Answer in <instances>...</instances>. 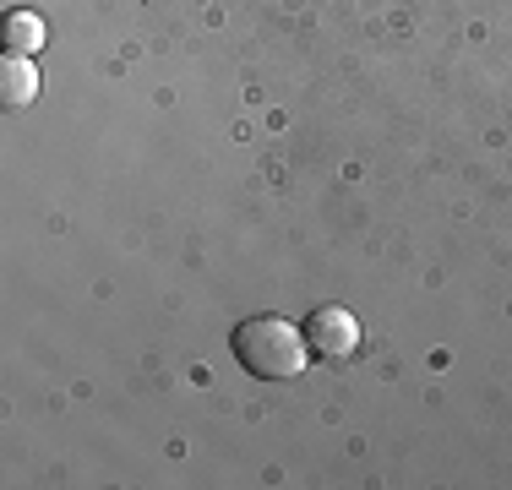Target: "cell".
Segmentation results:
<instances>
[{"mask_svg": "<svg viewBox=\"0 0 512 490\" xmlns=\"http://www.w3.org/2000/svg\"><path fill=\"white\" fill-rule=\"evenodd\" d=\"M229 349H235V360L246 365L251 376H262V382H289V376H300L311 365L306 327L284 322V316H251V322H240L235 338H229Z\"/></svg>", "mask_w": 512, "mask_h": 490, "instance_id": "6da1fadb", "label": "cell"}, {"mask_svg": "<svg viewBox=\"0 0 512 490\" xmlns=\"http://www.w3.org/2000/svg\"><path fill=\"white\" fill-rule=\"evenodd\" d=\"M306 343H311L316 360H344V354L360 349V322L344 305H316L306 316Z\"/></svg>", "mask_w": 512, "mask_h": 490, "instance_id": "7a4b0ae2", "label": "cell"}, {"mask_svg": "<svg viewBox=\"0 0 512 490\" xmlns=\"http://www.w3.org/2000/svg\"><path fill=\"white\" fill-rule=\"evenodd\" d=\"M39 98V71H33V55H0V104L6 109H28Z\"/></svg>", "mask_w": 512, "mask_h": 490, "instance_id": "3957f363", "label": "cell"}, {"mask_svg": "<svg viewBox=\"0 0 512 490\" xmlns=\"http://www.w3.org/2000/svg\"><path fill=\"white\" fill-rule=\"evenodd\" d=\"M0 44H6L11 55H39V49H44V22L33 17V11H11Z\"/></svg>", "mask_w": 512, "mask_h": 490, "instance_id": "277c9868", "label": "cell"}]
</instances>
